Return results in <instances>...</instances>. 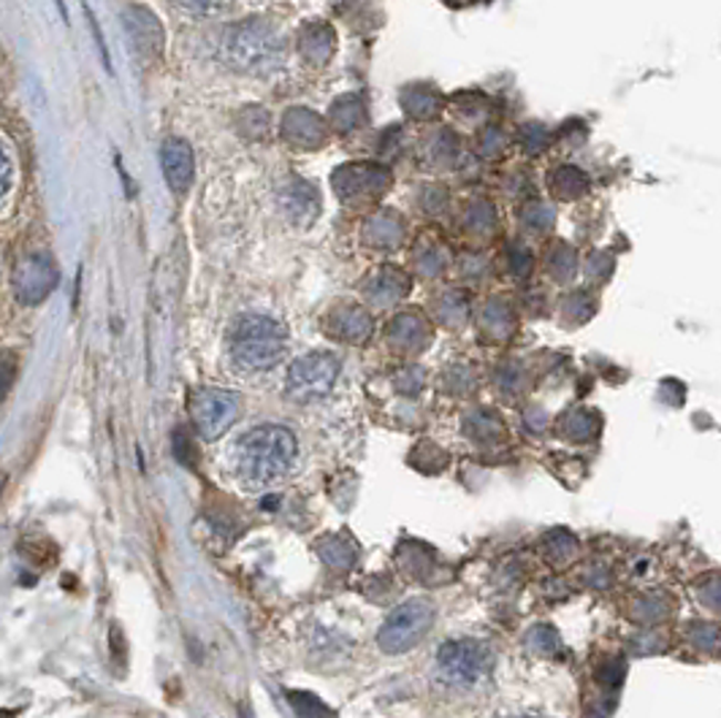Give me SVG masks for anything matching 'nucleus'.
Masks as SVG:
<instances>
[{"mask_svg": "<svg viewBox=\"0 0 721 718\" xmlns=\"http://www.w3.org/2000/svg\"><path fill=\"white\" fill-rule=\"evenodd\" d=\"M296 461V437L285 425H258L236 445V472L250 491L277 483Z\"/></svg>", "mask_w": 721, "mask_h": 718, "instance_id": "1", "label": "nucleus"}, {"mask_svg": "<svg viewBox=\"0 0 721 718\" xmlns=\"http://www.w3.org/2000/svg\"><path fill=\"white\" fill-rule=\"evenodd\" d=\"M556 643H559V640H556V632L548 629V626H537L535 632H529V645L535 650H540V654H545V656L554 654Z\"/></svg>", "mask_w": 721, "mask_h": 718, "instance_id": "15", "label": "nucleus"}, {"mask_svg": "<svg viewBox=\"0 0 721 718\" xmlns=\"http://www.w3.org/2000/svg\"><path fill=\"white\" fill-rule=\"evenodd\" d=\"M190 416L198 434L206 442H212L226 434L236 418H239V399L234 393L220 391V388H204L190 401Z\"/></svg>", "mask_w": 721, "mask_h": 718, "instance_id": "8", "label": "nucleus"}, {"mask_svg": "<svg viewBox=\"0 0 721 718\" xmlns=\"http://www.w3.org/2000/svg\"><path fill=\"white\" fill-rule=\"evenodd\" d=\"M437 667L447 684L472 686L491 669V650L477 640H451L437 650Z\"/></svg>", "mask_w": 721, "mask_h": 718, "instance_id": "5", "label": "nucleus"}, {"mask_svg": "<svg viewBox=\"0 0 721 718\" xmlns=\"http://www.w3.org/2000/svg\"><path fill=\"white\" fill-rule=\"evenodd\" d=\"M226 58L245 71H264L280 60V44L266 28H239L226 39Z\"/></svg>", "mask_w": 721, "mask_h": 718, "instance_id": "7", "label": "nucleus"}, {"mask_svg": "<svg viewBox=\"0 0 721 718\" xmlns=\"http://www.w3.org/2000/svg\"><path fill=\"white\" fill-rule=\"evenodd\" d=\"M434 624V607L423 599H412L391 611L385 624L380 626L378 645L385 654H404L415 648L429 635Z\"/></svg>", "mask_w": 721, "mask_h": 718, "instance_id": "3", "label": "nucleus"}, {"mask_svg": "<svg viewBox=\"0 0 721 718\" xmlns=\"http://www.w3.org/2000/svg\"><path fill=\"white\" fill-rule=\"evenodd\" d=\"M58 266H54V260L44 253L22 255L14 264V271H11L14 294L25 307H35V304L47 301V296H52V290L58 288Z\"/></svg>", "mask_w": 721, "mask_h": 718, "instance_id": "6", "label": "nucleus"}, {"mask_svg": "<svg viewBox=\"0 0 721 718\" xmlns=\"http://www.w3.org/2000/svg\"><path fill=\"white\" fill-rule=\"evenodd\" d=\"M339 377V358L331 352H309L293 361L288 372V397L296 401H315L329 397Z\"/></svg>", "mask_w": 721, "mask_h": 718, "instance_id": "4", "label": "nucleus"}, {"mask_svg": "<svg viewBox=\"0 0 721 718\" xmlns=\"http://www.w3.org/2000/svg\"><path fill=\"white\" fill-rule=\"evenodd\" d=\"M125 20H128V30H131V39L136 41V47L142 50V54H147V58H155V54H161L163 50V30H161V22H157V17L153 11L147 9H128V14H125Z\"/></svg>", "mask_w": 721, "mask_h": 718, "instance_id": "10", "label": "nucleus"}, {"mask_svg": "<svg viewBox=\"0 0 721 718\" xmlns=\"http://www.w3.org/2000/svg\"><path fill=\"white\" fill-rule=\"evenodd\" d=\"M182 6H187V9H193V11H202V14H206V11H215V9H220L223 6V0H179Z\"/></svg>", "mask_w": 721, "mask_h": 718, "instance_id": "17", "label": "nucleus"}, {"mask_svg": "<svg viewBox=\"0 0 721 718\" xmlns=\"http://www.w3.org/2000/svg\"><path fill=\"white\" fill-rule=\"evenodd\" d=\"M285 328L264 315H247L236 320L231 331V356L247 372H264L285 356Z\"/></svg>", "mask_w": 721, "mask_h": 718, "instance_id": "2", "label": "nucleus"}, {"mask_svg": "<svg viewBox=\"0 0 721 718\" xmlns=\"http://www.w3.org/2000/svg\"><path fill=\"white\" fill-rule=\"evenodd\" d=\"M575 551H578V543H575L573 534L565 532V529L550 532L543 543V553L550 564H567L569 558L575 556Z\"/></svg>", "mask_w": 721, "mask_h": 718, "instance_id": "11", "label": "nucleus"}, {"mask_svg": "<svg viewBox=\"0 0 721 718\" xmlns=\"http://www.w3.org/2000/svg\"><path fill=\"white\" fill-rule=\"evenodd\" d=\"M161 163L168 187L174 193H185L193 182V168H196L190 144L185 139H166L161 147Z\"/></svg>", "mask_w": 721, "mask_h": 718, "instance_id": "9", "label": "nucleus"}, {"mask_svg": "<svg viewBox=\"0 0 721 718\" xmlns=\"http://www.w3.org/2000/svg\"><path fill=\"white\" fill-rule=\"evenodd\" d=\"M0 718H14V714L11 710H0Z\"/></svg>", "mask_w": 721, "mask_h": 718, "instance_id": "18", "label": "nucleus"}, {"mask_svg": "<svg viewBox=\"0 0 721 718\" xmlns=\"http://www.w3.org/2000/svg\"><path fill=\"white\" fill-rule=\"evenodd\" d=\"M320 556L337 570H350L356 562L353 545H342V537H323L320 540Z\"/></svg>", "mask_w": 721, "mask_h": 718, "instance_id": "12", "label": "nucleus"}, {"mask_svg": "<svg viewBox=\"0 0 721 718\" xmlns=\"http://www.w3.org/2000/svg\"><path fill=\"white\" fill-rule=\"evenodd\" d=\"M288 699H290V705L296 708V714H299L301 718H337L323 702H320L318 697H312V694L290 691Z\"/></svg>", "mask_w": 721, "mask_h": 718, "instance_id": "13", "label": "nucleus"}, {"mask_svg": "<svg viewBox=\"0 0 721 718\" xmlns=\"http://www.w3.org/2000/svg\"><path fill=\"white\" fill-rule=\"evenodd\" d=\"M14 380H17V358L11 356V352H3V356H0V401L9 397Z\"/></svg>", "mask_w": 721, "mask_h": 718, "instance_id": "14", "label": "nucleus"}, {"mask_svg": "<svg viewBox=\"0 0 721 718\" xmlns=\"http://www.w3.org/2000/svg\"><path fill=\"white\" fill-rule=\"evenodd\" d=\"M11 185H14V168H11L9 155L0 150V206H3L6 198H9Z\"/></svg>", "mask_w": 721, "mask_h": 718, "instance_id": "16", "label": "nucleus"}]
</instances>
